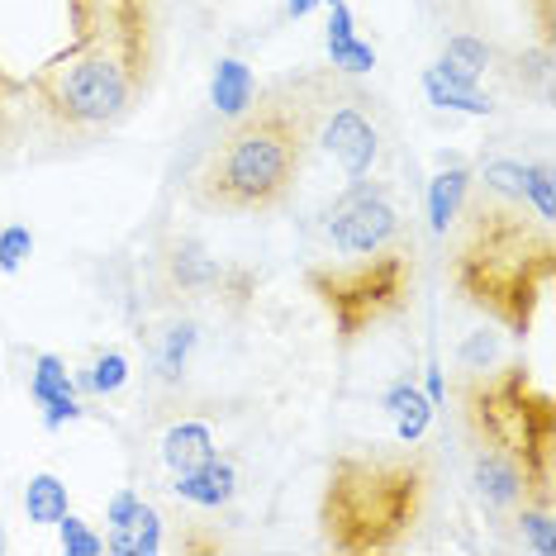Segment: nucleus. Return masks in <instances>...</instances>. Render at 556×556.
<instances>
[{
    "mask_svg": "<svg viewBox=\"0 0 556 556\" xmlns=\"http://www.w3.org/2000/svg\"><path fill=\"white\" fill-rule=\"evenodd\" d=\"M433 504V457L409 447L338 452L319 490V533L338 556L400 552Z\"/></svg>",
    "mask_w": 556,
    "mask_h": 556,
    "instance_id": "obj_4",
    "label": "nucleus"
},
{
    "mask_svg": "<svg viewBox=\"0 0 556 556\" xmlns=\"http://www.w3.org/2000/svg\"><path fill=\"white\" fill-rule=\"evenodd\" d=\"M328 58H333V67L348 72V77H366V72L376 67V48L362 43L357 34H348V39H328Z\"/></svg>",
    "mask_w": 556,
    "mask_h": 556,
    "instance_id": "obj_24",
    "label": "nucleus"
},
{
    "mask_svg": "<svg viewBox=\"0 0 556 556\" xmlns=\"http://www.w3.org/2000/svg\"><path fill=\"white\" fill-rule=\"evenodd\" d=\"M490 62H495V53H490L485 39H476V34H452V39L442 43V58H438L433 72L452 86H480V77L490 72Z\"/></svg>",
    "mask_w": 556,
    "mask_h": 556,
    "instance_id": "obj_13",
    "label": "nucleus"
},
{
    "mask_svg": "<svg viewBox=\"0 0 556 556\" xmlns=\"http://www.w3.org/2000/svg\"><path fill=\"white\" fill-rule=\"evenodd\" d=\"M523 205L538 210L542 224L556 219V200H552V162L538 157L533 167H523Z\"/></svg>",
    "mask_w": 556,
    "mask_h": 556,
    "instance_id": "obj_23",
    "label": "nucleus"
},
{
    "mask_svg": "<svg viewBox=\"0 0 556 556\" xmlns=\"http://www.w3.org/2000/svg\"><path fill=\"white\" fill-rule=\"evenodd\" d=\"M471 490L495 518H514V509L528 500V476L500 452L471 447Z\"/></svg>",
    "mask_w": 556,
    "mask_h": 556,
    "instance_id": "obj_10",
    "label": "nucleus"
},
{
    "mask_svg": "<svg viewBox=\"0 0 556 556\" xmlns=\"http://www.w3.org/2000/svg\"><path fill=\"white\" fill-rule=\"evenodd\" d=\"M176 495H181L186 504H195V509H224L233 495H238V466L229 457H214L205 466H195V471H181L176 476Z\"/></svg>",
    "mask_w": 556,
    "mask_h": 556,
    "instance_id": "obj_12",
    "label": "nucleus"
},
{
    "mask_svg": "<svg viewBox=\"0 0 556 556\" xmlns=\"http://www.w3.org/2000/svg\"><path fill=\"white\" fill-rule=\"evenodd\" d=\"M138 504H143V500H138V495H134V490H124V495H115V500H110V528L129 523V518H134V509H138Z\"/></svg>",
    "mask_w": 556,
    "mask_h": 556,
    "instance_id": "obj_29",
    "label": "nucleus"
},
{
    "mask_svg": "<svg viewBox=\"0 0 556 556\" xmlns=\"http://www.w3.org/2000/svg\"><path fill=\"white\" fill-rule=\"evenodd\" d=\"M157 53V0H67V48L24 81V96L58 134H110L153 91Z\"/></svg>",
    "mask_w": 556,
    "mask_h": 556,
    "instance_id": "obj_1",
    "label": "nucleus"
},
{
    "mask_svg": "<svg viewBox=\"0 0 556 556\" xmlns=\"http://www.w3.org/2000/svg\"><path fill=\"white\" fill-rule=\"evenodd\" d=\"M328 5H333V0H328Z\"/></svg>",
    "mask_w": 556,
    "mask_h": 556,
    "instance_id": "obj_34",
    "label": "nucleus"
},
{
    "mask_svg": "<svg viewBox=\"0 0 556 556\" xmlns=\"http://www.w3.org/2000/svg\"><path fill=\"white\" fill-rule=\"evenodd\" d=\"M115 556H148V552H162V518L153 504H138L129 523L110 528V542H105Z\"/></svg>",
    "mask_w": 556,
    "mask_h": 556,
    "instance_id": "obj_18",
    "label": "nucleus"
},
{
    "mask_svg": "<svg viewBox=\"0 0 556 556\" xmlns=\"http://www.w3.org/2000/svg\"><path fill=\"white\" fill-rule=\"evenodd\" d=\"M24 514H29V523H58L67 514V485L48 471L34 476L29 490H24Z\"/></svg>",
    "mask_w": 556,
    "mask_h": 556,
    "instance_id": "obj_19",
    "label": "nucleus"
},
{
    "mask_svg": "<svg viewBox=\"0 0 556 556\" xmlns=\"http://www.w3.org/2000/svg\"><path fill=\"white\" fill-rule=\"evenodd\" d=\"M471 181H476L471 167H442L433 181H428V224H433L438 238L452 233V224H457L466 195H471Z\"/></svg>",
    "mask_w": 556,
    "mask_h": 556,
    "instance_id": "obj_14",
    "label": "nucleus"
},
{
    "mask_svg": "<svg viewBox=\"0 0 556 556\" xmlns=\"http://www.w3.org/2000/svg\"><path fill=\"white\" fill-rule=\"evenodd\" d=\"M191 348H195V328L191 324H172L167 338H162V348H157V376L162 381H181Z\"/></svg>",
    "mask_w": 556,
    "mask_h": 556,
    "instance_id": "obj_22",
    "label": "nucleus"
},
{
    "mask_svg": "<svg viewBox=\"0 0 556 556\" xmlns=\"http://www.w3.org/2000/svg\"><path fill=\"white\" fill-rule=\"evenodd\" d=\"M314 5H319V0H290V5H286V10H290V20H305V15H309V10H314Z\"/></svg>",
    "mask_w": 556,
    "mask_h": 556,
    "instance_id": "obj_32",
    "label": "nucleus"
},
{
    "mask_svg": "<svg viewBox=\"0 0 556 556\" xmlns=\"http://www.w3.org/2000/svg\"><path fill=\"white\" fill-rule=\"evenodd\" d=\"M386 409H390V419H395L400 442H419L428 433V424H433V400H428L414 381H400L395 390H390Z\"/></svg>",
    "mask_w": 556,
    "mask_h": 556,
    "instance_id": "obj_17",
    "label": "nucleus"
},
{
    "mask_svg": "<svg viewBox=\"0 0 556 556\" xmlns=\"http://www.w3.org/2000/svg\"><path fill=\"white\" fill-rule=\"evenodd\" d=\"M328 105L324 77L281 81L257 91L243 115L219 134L195 176V205L214 214H271L295 195L309 153L319 143Z\"/></svg>",
    "mask_w": 556,
    "mask_h": 556,
    "instance_id": "obj_2",
    "label": "nucleus"
},
{
    "mask_svg": "<svg viewBox=\"0 0 556 556\" xmlns=\"http://www.w3.org/2000/svg\"><path fill=\"white\" fill-rule=\"evenodd\" d=\"M452 229H457L447 257L452 290L471 309L490 314L509 338H528L556 281L552 224L528 219V205H514L471 181V195Z\"/></svg>",
    "mask_w": 556,
    "mask_h": 556,
    "instance_id": "obj_3",
    "label": "nucleus"
},
{
    "mask_svg": "<svg viewBox=\"0 0 556 556\" xmlns=\"http://www.w3.org/2000/svg\"><path fill=\"white\" fill-rule=\"evenodd\" d=\"M538 5V43L552 48V0H533Z\"/></svg>",
    "mask_w": 556,
    "mask_h": 556,
    "instance_id": "obj_31",
    "label": "nucleus"
},
{
    "mask_svg": "<svg viewBox=\"0 0 556 556\" xmlns=\"http://www.w3.org/2000/svg\"><path fill=\"white\" fill-rule=\"evenodd\" d=\"M319 148L338 162V172H343L348 181H366V176H371L376 157H381V129H376L362 96H343L338 105H333V96H328L324 119H319Z\"/></svg>",
    "mask_w": 556,
    "mask_h": 556,
    "instance_id": "obj_8",
    "label": "nucleus"
},
{
    "mask_svg": "<svg viewBox=\"0 0 556 556\" xmlns=\"http://www.w3.org/2000/svg\"><path fill=\"white\" fill-rule=\"evenodd\" d=\"M214 457V433L210 424H176L167 438H162V462L172 466V476L181 471H195V466H205Z\"/></svg>",
    "mask_w": 556,
    "mask_h": 556,
    "instance_id": "obj_16",
    "label": "nucleus"
},
{
    "mask_svg": "<svg viewBox=\"0 0 556 556\" xmlns=\"http://www.w3.org/2000/svg\"><path fill=\"white\" fill-rule=\"evenodd\" d=\"M20 100H24V81L10 77L0 67V162L15 153V138H20Z\"/></svg>",
    "mask_w": 556,
    "mask_h": 556,
    "instance_id": "obj_21",
    "label": "nucleus"
},
{
    "mask_svg": "<svg viewBox=\"0 0 556 556\" xmlns=\"http://www.w3.org/2000/svg\"><path fill=\"white\" fill-rule=\"evenodd\" d=\"M480 186L485 191H495L504 200H514V205H523V162H485V172H480Z\"/></svg>",
    "mask_w": 556,
    "mask_h": 556,
    "instance_id": "obj_26",
    "label": "nucleus"
},
{
    "mask_svg": "<svg viewBox=\"0 0 556 556\" xmlns=\"http://www.w3.org/2000/svg\"><path fill=\"white\" fill-rule=\"evenodd\" d=\"M129 381V357H124V352H100L96 357V366H91V376H86V386L96 390V395H115V390Z\"/></svg>",
    "mask_w": 556,
    "mask_h": 556,
    "instance_id": "obj_27",
    "label": "nucleus"
},
{
    "mask_svg": "<svg viewBox=\"0 0 556 556\" xmlns=\"http://www.w3.org/2000/svg\"><path fill=\"white\" fill-rule=\"evenodd\" d=\"M400 238H409V229H404V214L381 186L352 181V191L338 195L333 210L324 214V243L338 257H366V252H381Z\"/></svg>",
    "mask_w": 556,
    "mask_h": 556,
    "instance_id": "obj_7",
    "label": "nucleus"
},
{
    "mask_svg": "<svg viewBox=\"0 0 556 556\" xmlns=\"http://www.w3.org/2000/svg\"><path fill=\"white\" fill-rule=\"evenodd\" d=\"M58 533H62V552L67 556H100L105 552V538H100L96 528L86 523V518H77L72 509L58 518Z\"/></svg>",
    "mask_w": 556,
    "mask_h": 556,
    "instance_id": "obj_25",
    "label": "nucleus"
},
{
    "mask_svg": "<svg viewBox=\"0 0 556 556\" xmlns=\"http://www.w3.org/2000/svg\"><path fill=\"white\" fill-rule=\"evenodd\" d=\"M305 290L319 300V309L333 324V343L343 352L357 348L366 333H376L381 324L414 305V290H419L414 238H400V243L366 252V257L314 262L305 271Z\"/></svg>",
    "mask_w": 556,
    "mask_h": 556,
    "instance_id": "obj_6",
    "label": "nucleus"
},
{
    "mask_svg": "<svg viewBox=\"0 0 556 556\" xmlns=\"http://www.w3.org/2000/svg\"><path fill=\"white\" fill-rule=\"evenodd\" d=\"M466 442L509 457L528 476V500H556V404L528 362L466 371L457 386Z\"/></svg>",
    "mask_w": 556,
    "mask_h": 556,
    "instance_id": "obj_5",
    "label": "nucleus"
},
{
    "mask_svg": "<svg viewBox=\"0 0 556 556\" xmlns=\"http://www.w3.org/2000/svg\"><path fill=\"white\" fill-rule=\"evenodd\" d=\"M424 91L433 105L442 110H462V115H495V100L490 96H480L476 86H452V81H442L438 72H428L424 77Z\"/></svg>",
    "mask_w": 556,
    "mask_h": 556,
    "instance_id": "obj_20",
    "label": "nucleus"
},
{
    "mask_svg": "<svg viewBox=\"0 0 556 556\" xmlns=\"http://www.w3.org/2000/svg\"><path fill=\"white\" fill-rule=\"evenodd\" d=\"M34 252V233L24 229V224H15V229H0V271H20L24 257Z\"/></svg>",
    "mask_w": 556,
    "mask_h": 556,
    "instance_id": "obj_28",
    "label": "nucleus"
},
{
    "mask_svg": "<svg viewBox=\"0 0 556 556\" xmlns=\"http://www.w3.org/2000/svg\"><path fill=\"white\" fill-rule=\"evenodd\" d=\"M462 357H466V371H476V362H480V357H485V362L495 357V338H490V333H476L471 343H466Z\"/></svg>",
    "mask_w": 556,
    "mask_h": 556,
    "instance_id": "obj_30",
    "label": "nucleus"
},
{
    "mask_svg": "<svg viewBox=\"0 0 556 556\" xmlns=\"http://www.w3.org/2000/svg\"><path fill=\"white\" fill-rule=\"evenodd\" d=\"M29 395L43 404L48 428H62L67 419H81V404H77V390H72V376H67V366H62V357H53V352H39V357H34Z\"/></svg>",
    "mask_w": 556,
    "mask_h": 556,
    "instance_id": "obj_11",
    "label": "nucleus"
},
{
    "mask_svg": "<svg viewBox=\"0 0 556 556\" xmlns=\"http://www.w3.org/2000/svg\"><path fill=\"white\" fill-rule=\"evenodd\" d=\"M0 552H5V533H0Z\"/></svg>",
    "mask_w": 556,
    "mask_h": 556,
    "instance_id": "obj_33",
    "label": "nucleus"
},
{
    "mask_svg": "<svg viewBox=\"0 0 556 556\" xmlns=\"http://www.w3.org/2000/svg\"><path fill=\"white\" fill-rule=\"evenodd\" d=\"M162 281H167L176 295H224L229 267H224L219 257H210L195 238H176V243L162 252Z\"/></svg>",
    "mask_w": 556,
    "mask_h": 556,
    "instance_id": "obj_9",
    "label": "nucleus"
},
{
    "mask_svg": "<svg viewBox=\"0 0 556 556\" xmlns=\"http://www.w3.org/2000/svg\"><path fill=\"white\" fill-rule=\"evenodd\" d=\"M210 96H214V110L233 119V115H243V110L252 105V96H257V77H252L248 62H238V58H219V62H214Z\"/></svg>",
    "mask_w": 556,
    "mask_h": 556,
    "instance_id": "obj_15",
    "label": "nucleus"
}]
</instances>
